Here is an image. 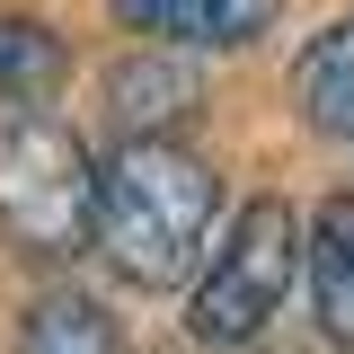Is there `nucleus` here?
<instances>
[{
  "label": "nucleus",
  "instance_id": "nucleus-1",
  "mask_svg": "<svg viewBox=\"0 0 354 354\" xmlns=\"http://www.w3.org/2000/svg\"><path fill=\"white\" fill-rule=\"evenodd\" d=\"M221 169L169 133H133L97 169V257L142 292H169L213 257Z\"/></svg>",
  "mask_w": 354,
  "mask_h": 354
},
{
  "label": "nucleus",
  "instance_id": "nucleus-2",
  "mask_svg": "<svg viewBox=\"0 0 354 354\" xmlns=\"http://www.w3.org/2000/svg\"><path fill=\"white\" fill-rule=\"evenodd\" d=\"M97 169L88 142L44 106L0 115V230L27 257H71L97 239Z\"/></svg>",
  "mask_w": 354,
  "mask_h": 354
},
{
  "label": "nucleus",
  "instance_id": "nucleus-3",
  "mask_svg": "<svg viewBox=\"0 0 354 354\" xmlns=\"http://www.w3.org/2000/svg\"><path fill=\"white\" fill-rule=\"evenodd\" d=\"M310 266V221L283 204V195H257L239 204L230 230H221L213 266L195 274V301H186V337L195 346H248L266 319L283 310L292 274Z\"/></svg>",
  "mask_w": 354,
  "mask_h": 354
},
{
  "label": "nucleus",
  "instance_id": "nucleus-4",
  "mask_svg": "<svg viewBox=\"0 0 354 354\" xmlns=\"http://www.w3.org/2000/svg\"><path fill=\"white\" fill-rule=\"evenodd\" d=\"M283 18V0H115V27L142 44H177V53H230L257 44Z\"/></svg>",
  "mask_w": 354,
  "mask_h": 354
},
{
  "label": "nucleus",
  "instance_id": "nucleus-5",
  "mask_svg": "<svg viewBox=\"0 0 354 354\" xmlns=\"http://www.w3.org/2000/svg\"><path fill=\"white\" fill-rule=\"evenodd\" d=\"M292 97H301V124L328 142H354V18L319 27L292 62Z\"/></svg>",
  "mask_w": 354,
  "mask_h": 354
},
{
  "label": "nucleus",
  "instance_id": "nucleus-6",
  "mask_svg": "<svg viewBox=\"0 0 354 354\" xmlns=\"http://www.w3.org/2000/svg\"><path fill=\"white\" fill-rule=\"evenodd\" d=\"M310 301L328 346H354V195H328L310 213Z\"/></svg>",
  "mask_w": 354,
  "mask_h": 354
},
{
  "label": "nucleus",
  "instance_id": "nucleus-7",
  "mask_svg": "<svg viewBox=\"0 0 354 354\" xmlns=\"http://www.w3.org/2000/svg\"><path fill=\"white\" fill-rule=\"evenodd\" d=\"M27 354H124V328L97 292H44L27 310Z\"/></svg>",
  "mask_w": 354,
  "mask_h": 354
},
{
  "label": "nucleus",
  "instance_id": "nucleus-8",
  "mask_svg": "<svg viewBox=\"0 0 354 354\" xmlns=\"http://www.w3.org/2000/svg\"><path fill=\"white\" fill-rule=\"evenodd\" d=\"M106 106H115V124H124V142H133V133H160L169 115H186V106H195V80L169 71V62H115V71H106Z\"/></svg>",
  "mask_w": 354,
  "mask_h": 354
},
{
  "label": "nucleus",
  "instance_id": "nucleus-9",
  "mask_svg": "<svg viewBox=\"0 0 354 354\" xmlns=\"http://www.w3.org/2000/svg\"><path fill=\"white\" fill-rule=\"evenodd\" d=\"M62 80V44L36 18H0V106H27Z\"/></svg>",
  "mask_w": 354,
  "mask_h": 354
}]
</instances>
